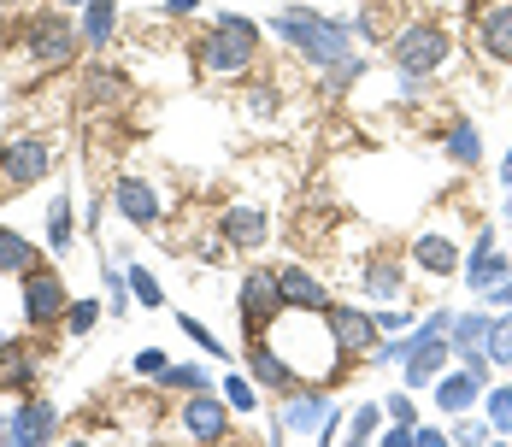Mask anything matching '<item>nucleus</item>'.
I'll return each instance as SVG.
<instances>
[{"mask_svg": "<svg viewBox=\"0 0 512 447\" xmlns=\"http://www.w3.org/2000/svg\"><path fill=\"white\" fill-rule=\"evenodd\" d=\"M224 395H230L236 412H259V389L248 383V377H224Z\"/></svg>", "mask_w": 512, "mask_h": 447, "instance_id": "obj_33", "label": "nucleus"}, {"mask_svg": "<svg viewBox=\"0 0 512 447\" xmlns=\"http://www.w3.org/2000/svg\"><path fill=\"white\" fill-rule=\"evenodd\" d=\"M248 371H254L259 389H295V365H289L283 353L265 348V336H254V342H248Z\"/></svg>", "mask_w": 512, "mask_h": 447, "instance_id": "obj_17", "label": "nucleus"}, {"mask_svg": "<svg viewBox=\"0 0 512 447\" xmlns=\"http://www.w3.org/2000/svg\"><path fill=\"white\" fill-rule=\"evenodd\" d=\"M53 424H59V412H53V400L30 395L12 406V418H6V442L12 447H30V442H48Z\"/></svg>", "mask_w": 512, "mask_h": 447, "instance_id": "obj_10", "label": "nucleus"}, {"mask_svg": "<svg viewBox=\"0 0 512 447\" xmlns=\"http://www.w3.org/2000/svg\"><path fill=\"white\" fill-rule=\"evenodd\" d=\"M124 283H130V295H136V306H165V289H159V277H154V271L130 265V271H124Z\"/></svg>", "mask_w": 512, "mask_h": 447, "instance_id": "obj_26", "label": "nucleus"}, {"mask_svg": "<svg viewBox=\"0 0 512 447\" xmlns=\"http://www.w3.org/2000/svg\"><path fill=\"white\" fill-rule=\"evenodd\" d=\"M159 371H165V353H159V348L136 353V377H159Z\"/></svg>", "mask_w": 512, "mask_h": 447, "instance_id": "obj_36", "label": "nucleus"}, {"mask_svg": "<svg viewBox=\"0 0 512 447\" xmlns=\"http://www.w3.org/2000/svg\"><path fill=\"white\" fill-rule=\"evenodd\" d=\"M65 6H89V0H65Z\"/></svg>", "mask_w": 512, "mask_h": 447, "instance_id": "obj_44", "label": "nucleus"}, {"mask_svg": "<svg viewBox=\"0 0 512 447\" xmlns=\"http://www.w3.org/2000/svg\"><path fill=\"white\" fill-rule=\"evenodd\" d=\"M448 30L436 24V18H412L407 30L395 36V71H407V77H430V71H442L448 65Z\"/></svg>", "mask_w": 512, "mask_h": 447, "instance_id": "obj_3", "label": "nucleus"}, {"mask_svg": "<svg viewBox=\"0 0 512 447\" xmlns=\"http://www.w3.org/2000/svg\"><path fill=\"white\" fill-rule=\"evenodd\" d=\"M454 436L448 430H436V424H412V447H448Z\"/></svg>", "mask_w": 512, "mask_h": 447, "instance_id": "obj_35", "label": "nucleus"}, {"mask_svg": "<svg viewBox=\"0 0 512 447\" xmlns=\"http://www.w3.org/2000/svg\"><path fill=\"white\" fill-rule=\"evenodd\" d=\"M365 289H371V300H401V271H395L389 259H377V265L365 271Z\"/></svg>", "mask_w": 512, "mask_h": 447, "instance_id": "obj_25", "label": "nucleus"}, {"mask_svg": "<svg viewBox=\"0 0 512 447\" xmlns=\"http://www.w3.org/2000/svg\"><path fill=\"white\" fill-rule=\"evenodd\" d=\"M383 418H389V412H383L377 400H365V406H359L354 418H348V436H354V442H371V436L383 430Z\"/></svg>", "mask_w": 512, "mask_h": 447, "instance_id": "obj_30", "label": "nucleus"}, {"mask_svg": "<svg viewBox=\"0 0 512 447\" xmlns=\"http://www.w3.org/2000/svg\"><path fill=\"white\" fill-rule=\"evenodd\" d=\"M418 265H424V271H430V277H454V271H460V253H454V242H448V236H418Z\"/></svg>", "mask_w": 512, "mask_h": 447, "instance_id": "obj_21", "label": "nucleus"}, {"mask_svg": "<svg viewBox=\"0 0 512 447\" xmlns=\"http://www.w3.org/2000/svg\"><path fill=\"white\" fill-rule=\"evenodd\" d=\"M0 271H12V277H30L36 271V248L18 230H6V224H0Z\"/></svg>", "mask_w": 512, "mask_h": 447, "instance_id": "obj_22", "label": "nucleus"}, {"mask_svg": "<svg viewBox=\"0 0 512 447\" xmlns=\"http://www.w3.org/2000/svg\"><path fill=\"white\" fill-rule=\"evenodd\" d=\"M195 6H201V0H165V18H189Z\"/></svg>", "mask_w": 512, "mask_h": 447, "instance_id": "obj_42", "label": "nucleus"}, {"mask_svg": "<svg viewBox=\"0 0 512 447\" xmlns=\"http://www.w3.org/2000/svg\"><path fill=\"white\" fill-rule=\"evenodd\" d=\"M53 165L48 142H36V136H24V142H6L0 148V183L6 189H30V183H42Z\"/></svg>", "mask_w": 512, "mask_h": 447, "instance_id": "obj_8", "label": "nucleus"}, {"mask_svg": "<svg viewBox=\"0 0 512 447\" xmlns=\"http://www.w3.org/2000/svg\"><path fill=\"white\" fill-rule=\"evenodd\" d=\"M183 430H189L195 442H224V436H230V400L195 389V400H183Z\"/></svg>", "mask_w": 512, "mask_h": 447, "instance_id": "obj_11", "label": "nucleus"}, {"mask_svg": "<svg viewBox=\"0 0 512 447\" xmlns=\"http://www.w3.org/2000/svg\"><path fill=\"white\" fill-rule=\"evenodd\" d=\"M65 289H59V277L53 271H30L24 277V324H36V330H48V324H59L65 318Z\"/></svg>", "mask_w": 512, "mask_h": 447, "instance_id": "obj_9", "label": "nucleus"}, {"mask_svg": "<svg viewBox=\"0 0 512 447\" xmlns=\"http://www.w3.org/2000/svg\"><path fill=\"white\" fill-rule=\"evenodd\" d=\"M477 395H483V377H471V371H448V377H436V406L442 412H471L477 406Z\"/></svg>", "mask_w": 512, "mask_h": 447, "instance_id": "obj_19", "label": "nucleus"}, {"mask_svg": "<svg viewBox=\"0 0 512 447\" xmlns=\"http://www.w3.org/2000/svg\"><path fill=\"white\" fill-rule=\"evenodd\" d=\"M483 436H489V430H483V424H465V412H460V424H454V442H483Z\"/></svg>", "mask_w": 512, "mask_h": 447, "instance_id": "obj_41", "label": "nucleus"}, {"mask_svg": "<svg viewBox=\"0 0 512 447\" xmlns=\"http://www.w3.org/2000/svg\"><path fill=\"white\" fill-rule=\"evenodd\" d=\"M383 447H412V424H395V418H389V430H383Z\"/></svg>", "mask_w": 512, "mask_h": 447, "instance_id": "obj_38", "label": "nucleus"}, {"mask_svg": "<svg viewBox=\"0 0 512 447\" xmlns=\"http://www.w3.org/2000/svg\"><path fill=\"white\" fill-rule=\"evenodd\" d=\"M95 324H101V300H95V295H89V300H71V306H65V330H71V336H89Z\"/></svg>", "mask_w": 512, "mask_h": 447, "instance_id": "obj_28", "label": "nucleus"}, {"mask_svg": "<svg viewBox=\"0 0 512 447\" xmlns=\"http://www.w3.org/2000/svg\"><path fill=\"white\" fill-rule=\"evenodd\" d=\"M236 312H242V330H248V342L265 336L289 306H283V283H277V271L271 265H254L248 277H242V300H236Z\"/></svg>", "mask_w": 512, "mask_h": 447, "instance_id": "obj_4", "label": "nucleus"}, {"mask_svg": "<svg viewBox=\"0 0 512 447\" xmlns=\"http://www.w3.org/2000/svg\"><path fill=\"white\" fill-rule=\"evenodd\" d=\"M395 424H412V395H389V406H383Z\"/></svg>", "mask_w": 512, "mask_h": 447, "instance_id": "obj_37", "label": "nucleus"}, {"mask_svg": "<svg viewBox=\"0 0 512 447\" xmlns=\"http://www.w3.org/2000/svg\"><path fill=\"white\" fill-rule=\"evenodd\" d=\"M501 277H507V253L495 248V230H483V236H477V253L465 259V283H471V289H489V283H501Z\"/></svg>", "mask_w": 512, "mask_h": 447, "instance_id": "obj_18", "label": "nucleus"}, {"mask_svg": "<svg viewBox=\"0 0 512 447\" xmlns=\"http://www.w3.org/2000/svg\"><path fill=\"white\" fill-rule=\"evenodd\" d=\"M259 59V24L248 12H224L201 42V65L212 77H242L248 65Z\"/></svg>", "mask_w": 512, "mask_h": 447, "instance_id": "obj_2", "label": "nucleus"}, {"mask_svg": "<svg viewBox=\"0 0 512 447\" xmlns=\"http://www.w3.org/2000/svg\"><path fill=\"white\" fill-rule=\"evenodd\" d=\"M448 330H430V324H418L407 336V359H401V371H407V389H424V383H436L442 377V365H448Z\"/></svg>", "mask_w": 512, "mask_h": 447, "instance_id": "obj_7", "label": "nucleus"}, {"mask_svg": "<svg viewBox=\"0 0 512 447\" xmlns=\"http://www.w3.org/2000/svg\"><path fill=\"white\" fill-rule=\"evenodd\" d=\"M483 300H495V306H512V277H501V283H489V289H483Z\"/></svg>", "mask_w": 512, "mask_h": 447, "instance_id": "obj_40", "label": "nucleus"}, {"mask_svg": "<svg viewBox=\"0 0 512 447\" xmlns=\"http://www.w3.org/2000/svg\"><path fill=\"white\" fill-rule=\"evenodd\" d=\"M271 30H277L289 48L307 53V65H342L348 48H354V24H336V18H324V12H312V6H283V12L271 18Z\"/></svg>", "mask_w": 512, "mask_h": 447, "instance_id": "obj_1", "label": "nucleus"}, {"mask_svg": "<svg viewBox=\"0 0 512 447\" xmlns=\"http://www.w3.org/2000/svg\"><path fill=\"white\" fill-rule=\"evenodd\" d=\"M336 424L342 418H336V406H330L324 389H301V395L277 412V436H318V442H330Z\"/></svg>", "mask_w": 512, "mask_h": 447, "instance_id": "obj_5", "label": "nucleus"}, {"mask_svg": "<svg viewBox=\"0 0 512 447\" xmlns=\"http://www.w3.org/2000/svg\"><path fill=\"white\" fill-rule=\"evenodd\" d=\"M371 359H377V365H401V359H407V336H401V342H389V348H377Z\"/></svg>", "mask_w": 512, "mask_h": 447, "instance_id": "obj_39", "label": "nucleus"}, {"mask_svg": "<svg viewBox=\"0 0 512 447\" xmlns=\"http://www.w3.org/2000/svg\"><path fill=\"white\" fill-rule=\"evenodd\" d=\"M30 53H36L42 65H71V59H77V30H65L59 18H42V24L30 30Z\"/></svg>", "mask_w": 512, "mask_h": 447, "instance_id": "obj_15", "label": "nucleus"}, {"mask_svg": "<svg viewBox=\"0 0 512 447\" xmlns=\"http://www.w3.org/2000/svg\"><path fill=\"white\" fill-rule=\"evenodd\" d=\"M507 195H512V189H507ZM507 218H512V200H507Z\"/></svg>", "mask_w": 512, "mask_h": 447, "instance_id": "obj_45", "label": "nucleus"}, {"mask_svg": "<svg viewBox=\"0 0 512 447\" xmlns=\"http://www.w3.org/2000/svg\"><path fill=\"white\" fill-rule=\"evenodd\" d=\"M159 383H165V389H189V395H195V389H212V377H206L201 365H165Z\"/></svg>", "mask_w": 512, "mask_h": 447, "instance_id": "obj_29", "label": "nucleus"}, {"mask_svg": "<svg viewBox=\"0 0 512 447\" xmlns=\"http://www.w3.org/2000/svg\"><path fill=\"white\" fill-rule=\"evenodd\" d=\"M489 359H501V365H512V318H495L489 324Z\"/></svg>", "mask_w": 512, "mask_h": 447, "instance_id": "obj_32", "label": "nucleus"}, {"mask_svg": "<svg viewBox=\"0 0 512 447\" xmlns=\"http://www.w3.org/2000/svg\"><path fill=\"white\" fill-rule=\"evenodd\" d=\"M501 183L512 189V148H507V159H501Z\"/></svg>", "mask_w": 512, "mask_h": 447, "instance_id": "obj_43", "label": "nucleus"}, {"mask_svg": "<svg viewBox=\"0 0 512 447\" xmlns=\"http://www.w3.org/2000/svg\"><path fill=\"white\" fill-rule=\"evenodd\" d=\"M477 42H483L489 59L512 65V0H489V6L477 12Z\"/></svg>", "mask_w": 512, "mask_h": 447, "instance_id": "obj_12", "label": "nucleus"}, {"mask_svg": "<svg viewBox=\"0 0 512 447\" xmlns=\"http://www.w3.org/2000/svg\"><path fill=\"white\" fill-rule=\"evenodd\" d=\"M48 248H53V253L71 248V200H65V195L48 206Z\"/></svg>", "mask_w": 512, "mask_h": 447, "instance_id": "obj_27", "label": "nucleus"}, {"mask_svg": "<svg viewBox=\"0 0 512 447\" xmlns=\"http://www.w3.org/2000/svg\"><path fill=\"white\" fill-rule=\"evenodd\" d=\"M277 283H283V306H295V312H324V306H330L324 283H318L312 271H301V265H283Z\"/></svg>", "mask_w": 512, "mask_h": 447, "instance_id": "obj_16", "label": "nucleus"}, {"mask_svg": "<svg viewBox=\"0 0 512 447\" xmlns=\"http://www.w3.org/2000/svg\"><path fill=\"white\" fill-rule=\"evenodd\" d=\"M442 148H448V159H454V165H465V171H471V165H477V159H483V136H477V124H454V130H448V142H442Z\"/></svg>", "mask_w": 512, "mask_h": 447, "instance_id": "obj_24", "label": "nucleus"}, {"mask_svg": "<svg viewBox=\"0 0 512 447\" xmlns=\"http://www.w3.org/2000/svg\"><path fill=\"white\" fill-rule=\"evenodd\" d=\"M218 230H224V242H236V248H259L265 242V230H271V218H265V206H224L218 212Z\"/></svg>", "mask_w": 512, "mask_h": 447, "instance_id": "obj_14", "label": "nucleus"}, {"mask_svg": "<svg viewBox=\"0 0 512 447\" xmlns=\"http://www.w3.org/2000/svg\"><path fill=\"white\" fill-rule=\"evenodd\" d=\"M112 18H118V0H89L83 6V42L89 48H106L112 42Z\"/></svg>", "mask_w": 512, "mask_h": 447, "instance_id": "obj_23", "label": "nucleus"}, {"mask_svg": "<svg viewBox=\"0 0 512 447\" xmlns=\"http://www.w3.org/2000/svg\"><path fill=\"white\" fill-rule=\"evenodd\" d=\"M489 312H460L454 324H448V342H454V353H477V348H489Z\"/></svg>", "mask_w": 512, "mask_h": 447, "instance_id": "obj_20", "label": "nucleus"}, {"mask_svg": "<svg viewBox=\"0 0 512 447\" xmlns=\"http://www.w3.org/2000/svg\"><path fill=\"white\" fill-rule=\"evenodd\" d=\"M177 324H183V336H189V342H195V348L218 353V359H224V353H230V348H218V336H212V330H206L201 318H177Z\"/></svg>", "mask_w": 512, "mask_h": 447, "instance_id": "obj_34", "label": "nucleus"}, {"mask_svg": "<svg viewBox=\"0 0 512 447\" xmlns=\"http://www.w3.org/2000/svg\"><path fill=\"white\" fill-rule=\"evenodd\" d=\"M112 206L136 224V230H154L159 224V195L142 183V177H118V189H112Z\"/></svg>", "mask_w": 512, "mask_h": 447, "instance_id": "obj_13", "label": "nucleus"}, {"mask_svg": "<svg viewBox=\"0 0 512 447\" xmlns=\"http://www.w3.org/2000/svg\"><path fill=\"white\" fill-rule=\"evenodd\" d=\"M489 430H512V383L489 389Z\"/></svg>", "mask_w": 512, "mask_h": 447, "instance_id": "obj_31", "label": "nucleus"}, {"mask_svg": "<svg viewBox=\"0 0 512 447\" xmlns=\"http://www.w3.org/2000/svg\"><path fill=\"white\" fill-rule=\"evenodd\" d=\"M324 330H330V342H336L342 359L377 353V318H371L365 306H342V300H330V306H324Z\"/></svg>", "mask_w": 512, "mask_h": 447, "instance_id": "obj_6", "label": "nucleus"}]
</instances>
